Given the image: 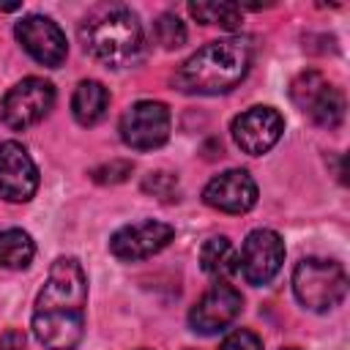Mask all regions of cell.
I'll use <instances>...</instances> for the list:
<instances>
[{
	"mask_svg": "<svg viewBox=\"0 0 350 350\" xmlns=\"http://www.w3.org/2000/svg\"><path fill=\"white\" fill-rule=\"evenodd\" d=\"M241 306H243V298L241 293L230 284V282H216L211 284L200 301L191 306L189 312V325L194 334H202V336H213L219 331H224L238 314H241Z\"/></svg>",
	"mask_w": 350,
	"mask_h": 350,
	"instance_id": "9",
	"label": "cell"
},
{
	"mask_svg": "<svg viewBox=\"0 0 350 350\" xmlns=\"http://www.w3.org/2000/svg\"><path fill=\"white\" fill-rule=\"evenodd\" d=\"M293 293L301 306L328 312L347 295V273L342 262L323 257H304L293 271Z\"/></svg>",
	"mask_w": 350,
	"mask_h": 350,
	"instance_id": "4",
	"label": "cell"
},
{
	"mask_svg": "<svg viewBox=\"0 0 350 350\" xmlns=\"http://www.w3.org/2000/svg\"><path fill=\"white\" fill-rule=\"evenodd\" d=\"M219 350H262V342L254 331L249 328H235L232 334H227L219 345Z\"/></svg>",
	"mask_w": 350,
	"mask_h": 350,
	"instance_id": "22",
	"label": "cell"
},
{
	"mask_svg": "<svg viewBox=\"0 0 350 350\" xmlns=\"http://www.w3.org/2000/svg\"><path fill=\"white\" fill-rule=\"evenodd\" d=\"M290 98L317 126L336 129L342 123V118H345V96H342V90H336L317 71L298 74L293 79V85H290Z\"/></svg>",
	"mask_w": 350,
	"mask_h": 350,
	"instance_id": "5",
	"label": "cell"
},
{
	"mask_svg": "<svg viewBox=\"0 0 350 350\" xmlns=\"http://www.w3.org/2000/svg\"><path fill=\"white\" fill-rule=\"evenodd\" d=\"M189 14L202 22V25H219L224 30H238L243 22L241 5L230 0H202V3H189Z\"/></svg>",
	"mask_w": 350,
	"mask_h": 350,
	"instance_id": "18",
	"label": "cell"
},
{
	"mask_svg": "<svg viewBox=\"0 0 350 350\" xmlns=\"http://www.w3.org/2000/svg\"><path fill=\"white\" fill-rule=\"evenodd\" d=\"M55 107V88L52 82L41 79V77H25L22 82H16L0 104V115L3 123L14 131H25L36 123H41L49 109Z\"/></svg>",
	"mask_w": 350,
	"mask_h": 350,
	"instance_id": "6",
	"label": "cell"
},
{
	"mask_svg": "<svg viewBox=\"0 0 350 350\" xmlns=\"http://www.w3.org/2000/svg\"><path fill=\"white\" fill-rule=\"evenodd\" d=\"M14 36L16 41L22 44V49L41 66L46 68H57L66 55H68V44H66V36L63 30L57 27V22H52L49 16H41V14H30L25 19L16 22L14 27Z\"/></svg>",
	"mask_w": 350,
	"mask_h": 350,
	"instance_id": "10",
	"label": "cell"
},
{
	"mask_svg": "<svg viewBox=\"0 0 350 350\" xmlns=\"http://www.w3.org/2000/svg\"><path fill=\"white\" fill-rule=\"evenodd\" d=\"M38 189V167L16 139L0 142V197L5 202H27Z\"/></svg>",
	"mask_w": 350,
	"mask_h": 350,
	"instance_id": "13",
	"label": "cell"
},
{
	"mask_svg": "<svg viewBox=\"0 0 350 350\" xmlns=\"http://www.w3.org/2000/svg\"><path fill=\"white\" fill-rule=\"evenodd\" d=\"M200 265L208 276H216L219 282H227V276L238 273V252L232 249L227 235H213L200 249Z\"/></svg>",
	"mask_w": 350,
	"mask_h": 350,
	"instance_id": "16",
	"label": "cell"
},
{
	"mask_svg": "<svg viewBox=\"0 0 350 350\" xmlns=\"http://www.w3.org/2000/svg\"><path fill=\"white\" fill-rule=\"evenodd\" d=\"M282 262H284V241L276 230L260 227L246 235L238 254V271L249 284H257V287L268 284L279 273Z\"/></svg>",
	"mask_w": 350,
	"mask_h": 350,
	"instance_id": "8",
	"label": "cell"
},
{
	"mask_svg": "<svg viewBox=\"0 0 350 350\" xmlns=\"http://www.w3.org/2000/svg\"><path fill=\"white\" fill-rule=\"evenodd\" d=\"M131 161H123V159H112L109 164H101L93 170V180L96 183H120L131 175Z\"/></svg>",
	"mask_w": 350,
	"mask_h": 350,
	"instance_id": "21",
	"label": "cell"
},
{
	"mask_svg": "<svg viewBox=\"0 0 350 350\" xmlns=\"http://www.w3.org/2000/svg\"><path fill=\"white\" fill-rule=\"evenodd\" d=\"M88 276L77 257H57L36 298L33 334L46 350H74L85 336Z\"/></svg>",
	"mask_w": 350,
	"mask_h": 350,
	"instance_id": "1",
	"label": "cell"
},
{
	"mask_svg": "<svg viewBox=\"0 0 350 350\" xmlns=\"http://www.w3.org/2000/svg\"><path fill=\"white\" fill-rule=\"evenodd\" d=\"M170 109L161 101H137L131 104L118 123L120 139L131 150H153L170 139Z\"/></svg>",
	"mask_w": 350,
	"mask_h": 350,
	"instance_id": "7",
	"label": "cell"
},
{
	"mask_svg": "<svg viewBox=\"0 0 350 350\" xmlns=\"http://www.w3.org/2000/svg\"><path fill=\"white\" fill-rule=\"evenodd\" d=\"M0 350H25V334L16 328H8L0 336Z\"/></svg>",
	"mask_w": 350,
	"mask_h": 350,
	"instance_id": "23",
	"label": "cell"
},
{
	"mask_svg": "<svg viewBox=\"0 0 350 350\" xmlns=\"http://www.w3.org/2000/svg\"><path fill=\"white\" fill-rule=\"evenodd\" d=\"M109 107V90L98 79H82L71 96V112L79 126H96Z\"/></svg>",
	"mask_w": 350,
	"mask_h": 350,
	"instance_id": "15",
	"label": "cell"
},
{
	"mask_svg": "<svg viewBox=\"0 0 350 350\" xmlns=\"http://www.w3.org/2000/svg\"><path fill=\"white\" fill-rule=\"evenodd\" d=\"M284 350H295V347H284Z\"/></svg>",
	"mask_w": 350,
	"mask_h": 350,
	"instance_id": "24",
	"label": "cell"
},
{
	"mask_svg": "<svg viewBox=\"0 0 350 350\" xmlns=\"http://www.w3.org/2000/svg\"><path fill=\"white\" fill-rule=\"evenodd\" d=\"M202 200L221 213H246L257 202V183L246 170H227L205 183Z\"/></svg>",
	"mask_w": 350,
	"mask_h": 350,
	"instance_id": "14",
	"label": "cell"
},
{
	"mask_svg": "<svg viewBox=\"0 0 350 350\" xmlns=\"http://www.w3.org/2000/svg\"><path fill=\"white\" fill-rule=\"evenodd\" d=\"M252 66V44L241 36H227L189 55L172 74V85L189 96H219L232 90Z\"/></svg>",
	"mask_w": 350,
	"mask_h": 350,
	"instance_id": "2",
	"label": "cell"
},
{
	"mask_svg": "<svg viewBox=\"0 0 350 350\" xmlns=\"http://www.w3.org/2000/svg\"><path fill=\"white\" fill-rule=\"evenodd\" d=\"M153 33H156V41L164 49H175V46L186 44V27L175 14H161L153 25Z\"/></svg>",
	"mask_w": 350,
	"mask_h": 350,
	"instance_id": "19",
	"label": "cell"
},
{
	"mask_svg": "<svg viewBox=\"0 0 350 350\" xmlns=\"http://www.w3.org/2000/svg\"><path fill=\"white\" fill-rule=\"evenodd\" d=\"M172 235H175V230L167 221L142 219V221H134V224L115 230V235L109 238V252L126 262L148 260V257L159 254L172 241Z\"/></svg>",
	"mask_w": 350,
	"mask_h": 350,
	"instance_id": "11",
	"label": "cell"
},
{
	"mask_svg": "<svg viewBox=\"0 0 350 350\" xmlns=\"http://www.w3.org/2000/svg\"><path fill=\"white\" fill-rule=\"evenodd\" d=\"M230 131H232L235 145L243 153L262 156L279 142V137L284 131V118L273 107H252L232 120Z\"/></svg>",
	"mask_w": 350,
	"mask_h": 350,
	"instance_id": "12",
	"label": "cell"
},
{
	"mask_svg": "<svg viewBox=\"0 0 350 350\" xmlns=\"http://www.w3.org/2000/svg\"><path fill=\"white\" fill-rule=\"evenodd\" d=\"M36 254V243L25 230H3L0 232V268H11V271H22L30 265Z\"/></svg>",
	"mask_w": 350,
	"mask_h": 350,
	"instance_id": "17",
	"label": "cell"
},
{
	"mask_svg": "<svg viewBox=\"0 0 350 350\" xmlns=\"http://www.w3.org/2000/svg\"><path fill=\"white\" fill-rule=\"evenodd\" d=\"M145 191H153L159 200H178V178L172 172H150L142 183Z\"/></svg>",
	"mask_w": 350,
	"mask_h": 350,
	"instance_id": "20",
	"label": "cell"
},
{
	"mask_svg": "<svg viewBox=\"0 0 350 350\" xmlns=\"http://www.w3.org/2000/svg\"><path fill=\"white\" fill-rule=\"evenodd\" d=\"M85 52L104 66L123 68L137 60L142 49V25L126 5H101L82 25Z\"/></svg>",
	"mask_w": 350,
	"mask_h": 350,
	"instance_id": "3",
	"label": "cell"
}]
</instances>
